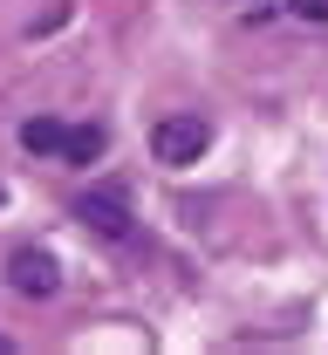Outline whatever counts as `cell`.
<instances>
[{
    "instance_id": "cell-1",
    "label": "cell",
    "mask_w": 328,
    "mask_h": 355,
    "mask_svg": "<svg viewBox=\"0 0 328 355\" xmlns=\"http://www.w3.org/2000/svg\"><path fill=\"white\" fill-rule=\"evenodd\" d=\"M212 150V123L205 116H157L150 123V157L157 164H171V171H185Z\"/></svg>"
},
{
    "instance_id": "cell-3",
    "label": "cell",
    "mask_w": 328,
    "mask_h": 355,
    "mask_svg": "<svg viewBox=\"0 0 328 355\" xmlns=\"http://www.w3.org/2000/svg\"><path fill=\"white\" fill-rule=\"evenodd\" d=\"M76 212H83L89 232L130 239V191H123V184H110V191H83V198H76Z\"/></svg>"
},
{
    "instance_id": "cell-6",
    "label": "cell",
    "mask_w": 328,
    "mask_h": 355,
    "mask_svg": "<svg viewBox=\"0 0 328 355\" xmlns=\"http://www.w3.org/2000/svg\"><path fill=\"white\" fill-rule=\"evenodd\" d=\"M294 14L301 21H328V0H294Z\"/></svg>"
},
{
    "instance_id": "cell-2",
    "label": "cell",
    "mask_w": 328,
    "mask_h": 355,
    "mask_svg": "<svg viewBox=\"0 0 328 355\" xmlns=\"http://www.w3.org/2000/svg\"><path fill=\"white\" fill-rule=\"evenodd\" d=\"M7 287H14V294H28V301H48V294L62 287V266H55V253H42V246H21V253L7 260Z\"/></svg>"
},
{
    "instance_id": "cell-4",
    "label": "cell",
    "mask_w": 328,
    "mask_h": 355,
    "mask_svg": "<svg viewBox=\"0 0 328 355\" xmlns=\"http://www.w3.org/2000/svg\"><path fill=\"white\" fill-rule=\"evenodd\" d=\"M103 150H110V130L103 123H76V130L62 137V164H96Z\"/></svg>"
},
{
    "instance_id": "cell-5",
    "label": "cell",
    "mask_w": 328,
    "mask_h": 355,
    "mask_svg": "<svg viewBox=\"0 0 328 355\" xmlns=\"http://www.w3.org/2000/svg\"><path fill=\"white\" fill-rule=\"evenodd\" d=\"M62 137H69V123L28 116V123H21V150H28V157H62Z\"/></svg>"
},
{
    "instance_id": "cell-7",
    "label": "cell",
    "mask_w": 328,
    "mask_h": 355,
    "mask_svg": "<svg viewBox=\"0 0 328 355\" xmlns=\"http://www.w3.org/2000/svg\"><path fill=\"white\" fill-rule=\"evenodd\" d=\"M0 205H7V184H0Z\"/></svg>"
}]
</instances>
